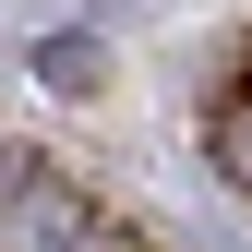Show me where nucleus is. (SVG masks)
I'll use <instances>...</instances> for the list:
<instances>
[{"label": "nucleus", "instance_id": "obj_1", "mask_svg": "<svg viewBox=\"0 0 252 252\" xmlns=\"http://www.w3.org/2000/svg\"><path fill=\"white\" fill-rule=\"evenodd\" d=\"M96 228V204L48 168V156H12V204H0V252H72Z\"/></svg>", "mask_w": 252, "mask_h": 252}, {"label": "nucleus", "instance_id": "obj_2", "mask_svg": "<svg viewBox=\"0 0 252 252\" xmlns=\"http://www.w3.org/2000/svg\"><path fill=\"white\" fill-rule=\"evenodd\" d=\"M36 72L60 84V96H96V72H108V60H96V36H48V48H36Z\"/></svg>", "mask_w": 252, "mask_h": 252}, {"label": "nucleus", "instance_id": "obj_3", "mask_svg": "<svg viewBox=\"0 0 252 252\" xmlns=\"http://www.w3.org/2000/svg\"><path fill=\"white\" fill-rule=\"evenodd\" d=\"M72 252H144V240H132V228H108V216H96V228H84Z\"/></svg>", "mask_w": 252, "mask_h": 252}]
</instances>
